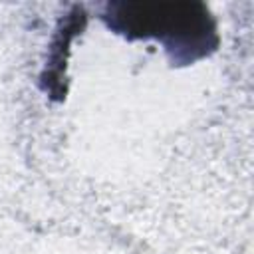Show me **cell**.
<instances>
[{
	"label": "cell",
	"mask_w": 254,
	"mask_h": 254,
	"mask_svg": "<svg viewBox=\"0 0 254 254\" xmlns=\"http://www.w3.org/2000/svg\"><path fill=\"white\" fill-rule=\"evenodd\" d=\"M99 18L129 42H159L173 65L194 64L220 46L216 20L202 2H107Z\"/></svg>",
	"instance_id": "1"
}]
</instances>
